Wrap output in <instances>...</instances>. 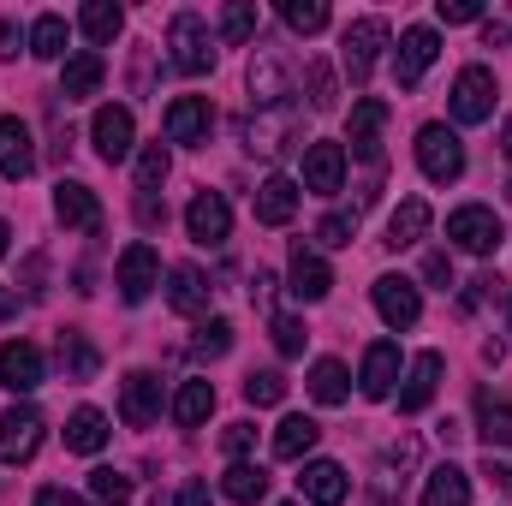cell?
<instances>
[{
  "instance_id": "1",
  "label": "cell",
  "mask_w": 512,
  "mask_h": 506,
  "mask_svg": "<svg viewBox=\"0 0 512 506\" xmlns=\"http://www.w3.org/2000/svg\"><path fill=\"white\" fill-rule=\"evenodd\" d=\"M447 239L471 256H495L501 239H507V227H501V215H495L489 203H465V209L447 215Z\"/></svg>"
},
{
  "instance_id": "2",
  "label": "cell",
  "mask_w": 512,
  "mask_h": 506,
  "mask_svg": "<svg viewBox=\"0 0 512 506\" xmlns=\"http://www.w3.org/2000/svg\"><path fill=\"white\" fill-rule=\"evenodd\" d=\"M167 48H173V66H179L185 78H203V72L215 66V42H209V24H203L197 12H179V18L167 24Z\"/></svg>"
},
{
  "instance_id": "3",
  "label": "cell",
  "mask_w": 512,
  "mask_h": 506,
  "mask_svg": "<svg viewBox=\"0 0 512 506\" xmlns=\"http://www.w3.org/2000/svg\"><path fill=\"white\" fill-rule=\"evenodd\" d=\"M340 60H346V78L352 84H370V72H376V60H382V48H387V24L382 18H352L346 24V36H340Z\"/></svg>"
},
{
  "instance_id": "4",
  "label": "cell",
  "mask_w": 512,
  "mask_h": 506,
  "mask_svg": "<svg viewBox=\"0 0 512 506\" xmlns=\"http://www.w3.org/2000/svg\"><path fill=\"white\" fill-rule=\"evenodd\" d=\"M417 167H423L435 185H453V179L465 173V143H459V131H447V126L417 131Z\"/></svg>"
},
{
  "instance_id": "5",
  "label": "cell",
  "mask_w": 512,
  "mask_h": 506,
  "mask_svg": "<svg viewBox=\"0 0 512 506\" xmlns=\"http://www.w3.org/2000/svg\"><path fill=\"white\" fill-rule=\"evenodd\" d=\"M495 72L489 66H465L459 78H453V120L459 126H483L489 114H495Z\"/></svg>"
},
{
  "instance_id": "6",
  "label": "cell",
  "mask_w": 512,
  "mask_h": 506,
  "mask_svg": "<svg viewBox=\"0 0 512 506\" xmlns=\"http://www.w3.org/2000/svg\"><path fill=\"white\" fill-rule=\"evenodd\" d=\"M42 411L36 405H12L6 417H0V465H24V459H36V447H42Z\"/></svg>"
},
{
  "instance_id": "7",
  "label": "cell",
  "mask_w": 512,
  "mask_h": 506,
  "mask_svg": "<svg viewBox=\"0 0 512 506\" xmlns=\"http://www.w3.org/2000/svg\"><path fill=\"white\" fill-rule=\"evenodd\" d=\"M435 54H441V36H435L429 24H411V30L399 36V54H393V78H399V90H417L423 72L435 66Z\"/></svg>"
},
{
  "instance_id": "8",
  "label": "cell",
  "mask_w": 512,
  "mask_h": 506,
  "mask_svg": "<svg viewBox=\"0 0 512 506\" xmlns=\"http://www.w3.org/2000/svg\"><path fill=\"white\" fill-rule=\"evenodd\" d=\"M185 227H191L197 245H227V239H233V209H227V197H221V191H197L191 209H185Z\"/></svg>"
},
{
  "instance_id": "9",
  "label": "cell",
  "mask_w": 512,
  "mask_h": 506,
  "mask_svg": "<svg viewBox=\"0 0 512 506\" xmlns=\"http://www.w3.org/2000/svg\"><path fill=\"white\" fill-rule=\"evenodd\" d=\"M209 131H215V108H209V96H179V102L167 108V143L203 149Z\"/></svg>"
},
{
  "instance_id": "10",
  "label": "cell",
  "mask_w": 512,
  "mask_h": 506,
  "mask_svg": "<svg viewBox=\"0 0 512 506\" xmlns=\"http://www.w3.org/2000/svg\"><path fill=\"white\" fill-rule=\"evenodd\" d=\"M114 280H120V298H126V304H143V298L161 286V256H155V245H126Z\"/></svg>"
},
{
  "instance_id": "11",
  "label": "cell",
  "mask_w": 512,
  "mask_h": 506,
  "mask_svg": "<svg viewBox=\"0 0 512 506\" xmlns=\"http://www.w3.org/2000/svg\"><path fill=\"white\" fill-rule=\"evenodd\" d=\"M370 298H376V310H382L387 328H411V322L423 316V298H417V286H411L405 274H382V280L370 286Z\"/></svg>"
},
{
  "instance_id": "12",
  "label": "cell",
  "mask_w": 512,
  "mask_h": 506,
  "mask_svg": "<svg viewBox=\"0 0 512 506\" xmlns=\"http://www.w3.org/2000/svg\"><path fill=\"white\" fill-rule=\"evenodd\" d=\"M346 185V143H310L304 149V191L334 197Z\"/></svg>"
},
{
  "instance_id": "13",
  "label": "cell",
  "mask_w": 512,
  "mask_h": 506,
  "mask_svg": "<svg viewBox=\"0 0 512 506\" xmlns=\"http://www.w3.org/2000/svg\"><path fill=\"white\" fill-rule=\"evenodd\" d=\"M251 96H256V108H268V114H280V108L292 102V78H286V66H280V54H274V48H256Z\"/></svg>"
},
{
  "instance_id": "14",
  "label": "cell",
  "mask_w": 512,
  "mask_h": 506,
  "mask_svg": "<svg viewBox=\"0 0 512 506\" xmlns=\"http://www.w3.org/2000/svg\"><path fill=\"white\" fill-rule=\"evenodd\" d=\"M120 417H126L131 429H149V423L161 417V376L131 370V376L120 381Z\"/></svg>"
},
{
  "instance_id": "15",
  "label": "cell",
  "mask_w": 512,
  "mask_h": 506,
  "mask_svg": "<svg viewBox=\"0 0 512 506\" xmlns=\"http://www.w3.org/2000/svg\"><path fill=\"white\" fill-rule=\"evenodd\" d=\"M36 173V143H30V126L18 120V114H6L0 120V179H30Z\"/></svg>"
},
{
  "instance_id": "16",
  "label": "cell",
  "mask_w": 512,
  "mask_h": 506,
  "mask_svg": "<svg viewBox=\"0 0 512 506\" xmlns=\"http://www.w3.org/2000/svg\"><path fill=\"white\" fill-rule=\"evenodd\" d=\"M90 137H96V155L102 161H126L131 155V137H137V126H131V108H96V120H90Z\"/></svg>"
},
{
  "instance_id": "17",
  "label": "cell",
  "mask_w": 512,
  "mask_h": 506,
  "mask_svg": "<svg viewBox=\"0 0 512 506\" xmlns=\"http://www.w3.org/2000/svg\"><path fill=\"white\" fill-rule=\"evenodd\" d=\"M54 215H60L66 227H78V233H102V203H96V191L78 185V179H60V191H54Z\"/></svg>"
},
{
  "instance_id": "18",
  "label": "cell",
  "mask_w": 512,
  "mask_h": 506,
  "mask_svg": "<svg viewBox=\"0 0 512 506\" xmlns=\"http://www.w3.org/2000/svg\"><path fill=\"white\" fill-rule=\"evenodd\" d=\"M435 387H441V352H417L411 370H405V387H399V411H405V417L429 411Z\"/></svg>"
},
{
  "instance_id": "19",
  "label": "cell",
  "mask_w": 512,
  "mask_h": 506,
  "mask_svg": "<svg viewBox=\"0 0 512 506\" xmlns=\"http://www.w3.org/2000/svg\"><path fill=\"white\" fill-rule=\"evenodd\" d=\"M382 126H387V102L382 96H364L352 108V155H364L370 167H382Z\"/></svg>"
},
{
  "instance_id": "20",
  "label": "cell",
  "mask_w": 512,
  "mask_h": 506,
  "mask_svg": "<svg viewBox=\"0 0 512 506\" xmlns=\"http://www.w3.org/2000/svg\"><path fill=\"white\" fill-rule=\"evenodd\" d=\"M328 286H334V268L322 262V251H310V245L298 239V245H292V298L316 304V298H328Z\"/></svg>"
},
{
  "instance_id": "21",
  "label": "cell",
  "mask_w": 512,
  "mask_h": 506,
  "mask_svg": "<svg viewBox=\"0 0 512 506\" xmlns=\"http://www.w3.org/2000/svg\"><path fill=\"white\" fill-rule=\"evenodd\" d=\"M298 489H304L310 506H346V495H352V483H346V471L334 459H310L304 477H298Z\"/></svg>"
},
{
  "instance_id": "22",
  "label": "cell",
  "mask_w": 512,
  "mask_h": 506,
  "mask_svg": "<svg viewBox=\"0 0 512 506\" xmlns=\"http://www.w3.org/2000/svg\"><path fill=\"white\" fill-rule=\"evenodd\" d=\"M0 387H12V393L42 387V352L30 340H6L0 346Z\"/></svg>"
},
{
  "instance_id": "23",
  "label": "cell",
  "mask_w": 512,
  "mask_h": 506,
  "mask_svg": "<svg viewBox=\"0 0 512 506\" xmlns=\"http://www.w3.org/2000/svg\"><path fill=\"white\" fill-rule=\"evenodd\" d=\"M393 381H399V346H393V340H376V346L364 352V376H358V387H364V399H387Z\"/></svg>"
},
{
  "instance_id": "24",
  "label": "cell",
  "mask_w": 512,
  "mask_h": 506,
  "mask_svg": "<svg viewBox=\"0 0 512 506\" xmlns=\"http://www.w3.org/2000/svg\"><path fill=\"white\" fill-rule=\"evenodd\" d=\"M102 78H108L102 54H96V48H84V54H72V60H66V72H60V96H66V102H84V96H96V90H102Z\"/></svg>"
},
{
  "instance_id": "25",
  "label": "cell",
  "mask_w": 512,
  "mask_h": 506,
  "mask_svg": "<svg viewBox=\"0 0 512 506\" xmlns=\"http://www.w3.org/2000/svg\"><path fill=\"white\" fill-rule=\"evenodd\" d=\"M292 215H298V185L280 179V173L262 179V185H256V221H262V227H286Z\"/></svg>"
},
{
  "instance_id": "26",
  "label": "cell",
  "mask_w": 512,
  "mask_h": 506,
  "mask_svg": "<svg viewBox=\"0 0 512 506\" xmlns=\"http://www.w3.org/2000/svg\"><path fill=\"white\" fill-rule=\"evenodd\" d=\"M209 292H215V286H209L203 268H191V262L167 274V304H173L179 316H203V310H209Z\"/></svg>"
},
{
  "instance_id": "27",
  "label": "cell",
  "mask_w": 512,
  "mask_h": 506,
  "mask_svg": "<svg viewBox=\"0 0 512 506\" xmlns=\"http://www.w3.org/2000/svg\"><path fill=\"white\" fill-rule=\"evenodd\" d=\"M423 233H429V203H423V197H405V203L387 215V239L382 245L387 251H405V245H417Z\"/></svg>"
},
{
  "instance_id": "28",
  "label": "cell",
  "mask_w": 512,
  "mask_h": 506,
  "mask_svg": "<svg viewBox=\"0 0 512 506\" xmlns=\"http://www.w3.org/2000/svg\"><path fill=\"white\" fill-rule=\"evenodd\" d=\"M239 137H245V149H251V155H280V149H286V137H292V114H286V108H280V114H262V120H245V126H239Z\"/></svg>"
},
{
  "instance_id": "29",
  "label": "cell",
  "mask_w": 512,
  "mask_h": 506,
  "mask_svg": "<svg viewBox=\"0 0 512 506\" xmlns=\"http://www.w3.org/2000/svg\"><path fill=\"white\" fill-rule=\"evenodd\" d=\"M304 387H310V399H316V405H346L352 376H346V364H340V358H316Z\"/></svg>"
},
{
  "instance_id": "30",
  "label": "cell",
  "mask_w": 512,
  "mask_h": 506,
  "mask_svg": "<svg viewBox=\"0 0 512 506\" xmlns=\"http://www.w3.org/2000/svg\"><path fill=\"white\" fill-rule=\"evenodd\" d=\"M477 435L489 441V453H495V447H512V405L495 399L489 387L477 393Z\"/></svg>"
},
{
  "instance_id": "31",
  "label": "cell",
  "mask_w": 512,
  "mask_h": 506,
  "mask_svg": "<svg viewBox=\"0 0 512 506\" xmlns=\"http://www.w3.org/2000/svg\"><path fill=\"white\" fill-rule=\"evenodd\" d=\"M423 506H471V477L459 465H435L423 483Z\"/></svg>"
},
{
  "instance_id": "32",
  "label": "cell",
  "mask_w": 512,
  "mask_h": 506,
  "mask_svg": "<svg viewBox=\"0 0 512 506\" xmlns=\"http://www.w3.org/2000/svg\"><path fill=\"white\" fill-rule=\"evenodd\" d=\"M60 370H66V381H90L102 370V352L90 346V334H78V328L60 334Z\"/></svg>"
},
{
  "instance_id": "33",
  "label": "cell",
  "mask_w": 512,
  "mask_h": 506,
  "mask_svg": "<svg viewBox=\"0 0 512 506\" xmlns=\"http://www.w3.org/2000/svg\"><path fill=\"white\" fill-rule=\"evenodd\" d=\"M66 447H72V453H102V447H108V417H102L96 405H78L72 423H66Z\"/></svg>"
},
{
  "instance_id": "34",
  "label": "cell",
  "mask_w": 512,
  "mask_h": 506,
  "mask_svg": "<svg viewBox=\"0 0 512 506\" xmlns=\"http://www.w3.org/2000/svg\"><path fill=\"white\" fill-rule=\"evenodd\" d=\"M209 411H215V381H209V376L185 381V387H179V399H173V423H179V429H197Z\"/></svg>"
},
{
  "instance_id": "35",
  "label": "cell",
  "mask_w": 512,
  "mask_h": 506,
  "mask_svg": "<svg viewBox=\"0 0 512 506\" xmlns=\"http://www.w3.org/2000/svg\"><path fill=\"white\" fill-rule=\"evenodd\" d=\"M316 441H322V423H316V417H286V423L274 429V459H304Z\"/></svg>"
},
{
  "instance_id": "36",
  "label": "cell",
  "mask_w": 512,
  "mask_h": 506,
  "mask_svg": "<svg viewBox=\"0 0 512 506\" xmlns=\"http://www.w3.org/2000/svg\"><path fill=\"white\" fill-rule=\"evenodd\" d=\"M221 495H227L233 506H256L262 495H268V471H262V465H245V459H239V465H233V471L221 477Z\"/></svg>"
},
{
  "instance_id": "37",
  "label": "cell",
  "mask_w": 512,
  "mask_h": 506,
  "mask_svg": "<svg viewBox=\"0 0 512 506\" xmlns=\"http://www.w3.org/2000/svg\"><path fill=\"white\" fill-rule=\"evenodd\" d=\"M66 36H72L66 18H60V12H42V18L30 24V54H36V60H66Z\"/></svg>"
},
{
  "instance_id": "38",
  "label": "cell",
  "mask_w": 512,
  "mask_h": 506,
  "mask_svg": "<svg viewBox=\"0 0 512 506\" xmlns=\"http://www.w3.org/2000/svg\"><path fill=\"white\" fill-rule=\"evenodd\" d=\"M78 24H84V36H90V42H114V36H120V24H126V12H120L114 0H90V6L78 12Z\"/></svg>"
},
{
  "instance_id": "39",
  "label": "cell",
  "mask_w": 512,
  "mask_h": 506,
  "mask_svg": "<svg viewBox=\"0 0 512 506\" xmlns=\"http://www.w3.org/2000/svg\"><path fill=\"white\" fill-rule=\"evenodd\" d=\"M233 352V322H203L197 328V340H191V358H203V364H215V358H227Z\"/></svg>"
},
{
  "instance_id": "40",
  "label": "cell",
  "mask_w": 512,
  "mask_h": 506,
  "mask_svg": "<svg viewBox=\"0 0 512 506\" xmlns=\"http://www.w3.org/2000/svg\"><path fill=\"white\" fill-rule=\"evenodd\" d=\"M304 96H310L316 114H328V108L340 102V96H334V66H328V60H310V66H304Z\"/></svg>"
},
{
  "instance_id": "41",
  "label": "cell",
  "mask_w": 512,
  "mask_h": 506,
  "mask_svg": "<svg viewBox=\"0 0 512 506\" xmlns=\"http://www.w3.org/2000/svg\"><path fill=\"white\" fill-rule=\"evenodd\" d=\"M280 18H286L298 36H316V30L328 24V6H322V0H286V6H280Z\"/></svg>"
},
{
  "instance_id": "42",
  "label": "cell",
  "mask_w": 512,
  "mask_h": 506,
  "mask_svg": "<svg viewBox=\"0 0 512 506\" xmlns=\"http://www.w3.org/2000/svg\"><path fill=\"white\" fill-rule=\"evenodd\" d=\"M167 167H173V161H167V149H161V143H143V149H137V191L149 197V191L167 179Z\"/></svg>"
},
{
  "instance_id": "43",
  "label": "cell",
  "mask_w": 512,
  "mask_h": 506,
  "mask_svg": "<svg viewBox=\"0 0 512 506\" xmlns=\"http://www.w3.org/2000/svg\"><path fill=\"white\" fill-rule=\"evenodd\" d=\"M90 495H96L102 506H126L137 489H131V477H120V471H108V465H102V471H90Z\"/></svg>"
},
{
  "instance_id": "44",
  "label": "cell",
  "mask_w": 512,
  "mask_h": 506,
  "mask_svg": "<svg viewBox=\"0 0 512 506\" xmlns=\"http://www.w3.org/2000/svg\"><path fill=\"white\" fill-rule=\"evenodd\" d=\"M221 36H227L233 48H239V42H251V36H256V6H251V0H233V6L221 12Z\"/></svg>"
},
{
  "instance_id": "45",
  "label": "cell",
  "mask_w": 512,
  "mask_h": 506,
  "mask_svg": "<svg viewBox=\"0 0 512 506\" xmlns=\"http://www.w3.org/2000/svg\"><path fill=\"white\" fill-rule=\"evenodd\" d=\"M245 399H251V405H280V399H286V376H280V370H251V376H245Z\"/></svg>"
},
{
  "instance_id": "46",
  "label": "cell",
  "mask_w": 512,
  "mask_h": 506,
  "mask_svg": "<svg viewBox=\"0 0 512 506\" xmlns=\"http://www.w3.org/2000/svg\"><path fill=\"white\" fill-rule=\"evenodd\" d=\"M304 340H310V328H304L298 316H274V346H280V358H298Z\"/></svg>"
},
{
  "instance_id": "47",
  "label": "cell",
  "mask_w": 512,
  "mask_h": 506,
  "mask_svg": "<svg viewBox=\"0 0 512 506\" xmlns=\"http://www.w3.org/2000/svg\"><path fill=\"white\" fill-rule=\"evenodd\" d=\"M316 239H322V245H352V239H358V209H352V215H328V221L316 227Z\"/></svg>"
},
{
  "instance_id": "48",
  "label": "cell",
  "mask_w": 512,
  "mask_h": 506,
  "mask_svg": "<svg viewBox=\"0 0 512 506\" xmlns=\"http://www.w3.org/2000/svg\"><path fill=\"white\" fill-rule=\"evenodd\" d=\"M221 447H227V453H233V465H239V459H245V453L256 447V423H227Z\"/></svg>"
},
{
  "instance_id": "49",
  "label": "cell",
  "mask_w": 512,
  "mask_h": 506,
  "mask_svg": "<svg viewBox=\"0 0 512 506\" xmlns=\"http://www.w3.org/2000/svg\"><path fill=\"white\" fill-rule=\"evenodd\" d=\"M435 18H441V24H477V18H483V6H477V0H441V6H435Z\"/></svg>"
},
{
  "instance_id": "50",
  "label": "cell",
  "mask_w": 512,
  "mask_h": 506,
  "mask_svg": "<svg viewBox=\"0 0 512 506\" xmlns=\"http://www.w3.org/2000/svg\"><path fill=\"white\" fill-rule=\"evenodd\" d=\"M423 280H429V286H441V292L453 286V262H447V251H429V256H423Z\"/></svg>"
},
{
  "instance_id": "51",
  "label": "cell",
  "mask_w": 512,
  "mask_h": 506,
  "mask_svg": "<svg viewBox=\"0 0 512 506\" xmlns=\"http://www.w3.org/2000/svg\"><path fill=\"white\" fill-rule=\"evenodd\" d=\"M274 286H280V280L256 268V280H251V304H256V310H268V304H274Z\"/></svg>"
},
{
  "instance_id": "52",
  "label": "cell",
  "mask_w": 512,
  "mask_h": 506,
  "mask_svg": "<svg viewBox=\"0 0 512 506\" xmlns=\"http://www.w3.org/2000/svg\"><path fill=\"white\" fill-rule=\"evenodd\" d=\"M137 221H143V227H161V221H167V203H161V197H137Z\"/></svg>"
},
{
  "instance_id": "53",
  "label": "cell",
  "mask_w": 512,
  "mask_h": 506,
  "mask_svg": "<svg viewBox=\"0 0 512 506\" xmlns=\"http://www.w3.org/2000/svg\"><path fill=\"white\" fill-rule=\"evenodd\" d=\"M179 506H215L209 483H185V489H179Z\"/></svg>"
},
{
  "instance_id": "54",
  "label": "cell",
  "mask_w": 512,
  "mask_h": 506,
  "mask_svg": "<svg viewBox=\"0 0 512 506\" xmlns=\"http://www.w3.org/2000/svg\"><path fill=\"white\" fill-rule=\"evenodd\" d=\"M489 477L501 483V495H512V459H495V453H489Z\"/></svg>"
},
{
  "instance_id": "55",
  "label": "cell",
  "mask_w": 512,
  "mask_h": 506,
  "mask_svg": "<svg viewBox=\"0 0 512 506\" xmlns=\"http://www.w3.org/2000/svg\"><path fill=\"white\" fill-rule=\"evenodd\" d=\"M36 506H78V495H72V489H42Z\"/></svg>"
},
{
  "instance_id": "56",
  "label": "cell",
  "mask_w": 512,
  "mask_h": 506,
  "mask_svg": "<svg viewBox=\"0 0 512 506\" xmlns=\"http://www.w3.org/2000/svg\"><path fill=\"white\" fill-rule=\"evenodd\" d=\"M0 54H18V24L12 18H0Z\"/></svg>"
},
{
  "instance_id": "57",
  "label": "cell",
  "mask_w": 512,
  "mask_h": 506,
  "mask_svg": "<svg viewBox=\"0 0 512 506\" xmlns=\"http://www.w3.org/2000/svg\"><path fill=\"white\" fill-rule=\"evenodd\" d=\"M6 316H18V292H6V286H0V322H6Z\"/></svg>"
},
{
  "instance_id": "58",
  "label": "cell",
  "mask_w": 512,
  "mask_h": 506,
  "mask_svg": "<svg viewBox=\"0 0 512 506\" xmlns=\"http://www.w3.org/2000/svg\"><path fill=\"white\" fill-rule=\"evenodd\" d=\"M501 149H507V161H512V120L501 126Z\"/></svg>"
},
{
  "instance_id": "59",
  "label": "cell",
  "mask_w": 512,
  "mask_h": 506,
  "mask_svg": "<svg viewBox=\"0 0 512 506\" xmlns=\"http://www.w3.org/2000/svg\"><path fill=\"white\" fill-rule=\"evenodd\" d=\"M6 245H12V227H6V221H0V256H6Z\"/></svg>"
},
{
  "instance_id": "60",
  "label": "cell",
  "mask_w": 512,
  "mask_h": 506,
  "mask_svg": "<svg viewBox=\"0 0 512 506\" xmlns=\"http://www.w3.org/2000/svg\"><path fill=\"white\" fill-rule=\"evenodd\" d=\"M507 316H512V310H507Z\"/></svg>"
}]
</instances>
